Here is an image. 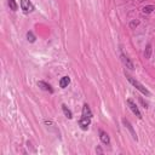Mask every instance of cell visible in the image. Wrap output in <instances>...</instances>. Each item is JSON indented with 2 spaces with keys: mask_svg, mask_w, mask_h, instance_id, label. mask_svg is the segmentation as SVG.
<instances>
[{
  "mask_svg": "<svg viewBox=\"0 0 155 155\" xmlns=\"http://www.w3.org/2000/svg\"><path fill=\"white\" fill-rule=\"evenodd\" d=\"M62 109H63V113H64V115L68 118V119H72L73 118V114H72V112L67 108V106L66 104H62Z\"/></svg>",
  "mask_w": 155,
  "mask_h": 155,
  "instance_id": "11",
  "label": "cell"
},
{
  "mask_svg": "<svg viewBox=\"0 0 155 155\" xmlns=\"http://www.w3.org/2000/svg\"><path fill=\"white\" fill-rule=\"evenodd\" d=\"M150 55H151V45L148 44L147 47H145V52H144V56L145 58H150Z\"/></svg>",
  "mask_w": 155,
  "mask_h": 155,
  "instance_id": "14",
  "label": "cell"
},
{
  "mask_svg": "<svg viewBox=\"0 0 155 155\" xmlns=\"http://www.w3.org/2000/svg\"><path fill=\"white\" fill-rule=\"evenodd\" d=\"M122 124H124V125H125V127L130 131V133H131L132 138L137 141V135H136V132H135V130H133V127H132V125H131V122H130L127 119H122Z\"/></svg>",
  "mask_w": 155,
  "mask_h": 155,
  "instance_id": "4",
  "label": "cell"
},
{
  "mask_svg": "<svg viewBox=\"0 0 155 155\" xmlns=\"http://www.w3.org/2000/svg\"><path fill=\"white\" fill-rule=\"evenodd\" d=\"M121 61L124 62V64H125L127 68H130V69H135V66H133V63H132V61L126 56V55H124V53H121Z\"/></svg>",
  "mask_w": 155,
  "mask_h": 155,
  "instance_id": "6",
  "label": "cell"
},
{
  "mask_svg": "<svg viewBox=\"0 0 155 155\" xmlns=\"http://www.w3.org/2000/svg\"><path fill=\"white\" fill-rule=\"evenodd\" d=\"M82 116L84 118H90V119L92 118V112H91V109L87 104H84V107H82Z\"/></svg>",
  "mask_w": 155,
  "mask_h": 155,
  "instance_id": "9",
  "label": "cell"
},
{
  "mask_svg": "<svg viewBox=\"0 0 155 155\" xmlns=\"http://www.w3.org/2000/svg\"><path fill=\"white\" fill-rule=\"evenodd\" d=\"M90 124H91V119H90V118H84V116H81V119L79 120V126H80L82 130H87L88 126H90Z\"/></svg>",
  "mask_w": 155,
  "mask_h": 155,
  "instance_id": "5",
  "label": "cell"
},
{
  "mask_svg": "<svg viewBox=\"0 0 155 155\" xmlns=\"http://www.w3.org/2000/svg\"><path fill=\"white\" fill-rule=\"evenodd\" d=\"M21 9L25 13H29L34 11V5L30 3V0H21Z\"/></svg>",
  "mask_w": 155,
  "mask_h": 155,
  "instance_id": "2",
  "label": "cell"
},
{
  "mask_svg": "<svg viewBox=\"0 0 155 155\" xmlns=\"http://www.w3.org/2000/svg\"><path fill=\"white\" fill-rule=\"evenodd\" d=\"M96 151H97V153H101V154H102V153H103V150H102V149H101V148H100V147H98V148H97V149H96Z\"/></svg>",
  "mask_w": 155,
  "mask_h": 155,
  "instance_id": "17",
  "label": "cell"
},
{
  "mask_svg": "<svg viewBox=\"0 0 155 155\" xmlns=\"http://www.w3.org/2000/svg\"><path fill=\"white\" fill-rule=\"evenodd\" d=\"M154 11V6H151V5H149V6H145V7H143V10H142V12L143 13H145V15H148V13H151Z\"/></svg>",
  "mask_w": 155,
  "mask_h": 155,
  "instance_id": "13",
  "label": "cell"
},
{
  "mask_svg": "<svg viewBox=\"0 0 155 155\" xmlns=\"http://www.w3.org/2000/svg\"><path fill=\"white\" fill-rule=\"evenodd\" d=\"M126 78H127V80H129V81H130V82H131V84H132V85H133V86H135V87L141 92L142 95H144V96H150V92L148 91V88H145V87H144V86H143L138 80H136L135 78H132V76H131V75H129V74H126Z\"/></svg>",
  "mask_w": 155,
  "mask_h": 155,
  "instance_id": "1",
  "label": "cell"
},
{
  "mask_svg": "<svg viewBox=\"0 0 155 155\" xmlns=\"http://www.w3.org/2000/svg\"><path fill=\"white\" fill-rule=\"evenodd\" d=\"M127 104H129V108L132 110V113H133L138 119H142V114H141V112H139V109H138L137 104H136L132 100H127Z\"/></svg>",
  "mask_w": 155,
  "mask_h": 155,
  "instance_id": "3",
  "label": "cell"
},
{
  "mask_svg": "<svg viewBox=\"0 0 155 155\" xmlns=\"http://www.w3.org/2000/svg\"><path fill=\"white\" fill-rule=\"evenodd\" d=\"M27 40H28L29 43H34V41H35V35H34L32 32H28V33H27Z\"/></svg>",
  "mask_w": 155,
  "mask_h": 155,
  "instance_id": "15",
  "label": "cell"
},
{
  "mask_svg": "<svg viewBox=\"0 0 155 155\" xmlns=\"http://www.w3.org/2000/svg\"><path fill=\"white\" fill-rule=\"evenodd\" d=\"M38 86L41 87L44 91H49L50 94H52V92H53V88L51 87V85L47 84V82H45V81H39V82H38Z\"/></svg>",
  "mask_w": 155,
  "mask_h": 155,
  "instance_id": "8",
  "label": "cell"
},
{
  "mask_svg": "<svg viewBox=\"0 0 155 155\" xmlns=\"http://www.w3.org/2000/svg\"><path fill=\"white\" fill-rule=\"evenodd\" d=\"M7 3H9V6L12 11H16L17 10V3H16V0H7Z\"/></svg>",
  "mask_w": 155,
  "mask_h": 155,
  "instance_id": "12",
  "label": "cell"
},
{
  "mask_svg": "<svg viewBox=\"0 0 155 155\" xmlns=\"http://www.w3.org/2000/svg\"><path fill=\"white\" fill-rule=\"evenodd\" d=\"M69 84H70V79H69L68 76H63V78L59 80V86H61L62 88H66Z\"/></svg>",
  "mask_w": 155,
  "mask_h": 155,
  "instance_id": "10",
  "label": "cell"
},
{
  "mask_svg": "<svg viewBox=\"0 0 155 155\" xmlns=\"http://www.w3.org/2000/svg\"><path fill=\"white\" fill-rule=\"evenodd\" d=\"M100 138H101L102 143H104V144H107V145L110 144V138H109V136H108L107 132H104V131L101 130V131H100Z\"/></svg>",
  "mask_w": 155,
  "mask_h": 155,
  "instance_id": "7",
  "label": "cell"
},
{
  "mask_svg": "<svg viewBox=\"0 0 155 155\" xmlns=\"http://www.w3.org/2000/svg\"><path fill=\"white\" fill-rule=\"evenodd\" d=\"M138 24H139V21H132V22L130 23V27L133 29V28H136Z\"/></svg>",
  "mask_w": 155,
  "mask_h": 155,
  "instance_id": "16",
  "label": "cell"
}]
</instances>
